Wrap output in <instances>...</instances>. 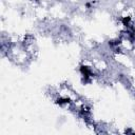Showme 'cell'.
Here are the masks:
<instances>
[{"label": "cell", "instance_id": "1", "mask_svg": "<svg viewBox=\"0 0 135 135\" xmlns=\"http://www.w3.org/2000/svg\"><path fill=\"white\" fill-rule=\"evenodd\" d=\"M80 73H81V75H82V77H83V79H84L85 82H89L90 79L93 77L92 70L89 66H86V65H81L80 66Z\"/></svg>", "mask_w": 135, "mask_h": 135}]
</instances>
